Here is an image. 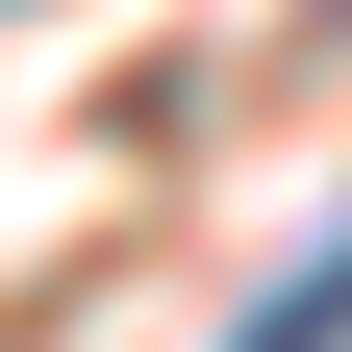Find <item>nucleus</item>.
<instances>
[{"label":"nucleus","mask_w":352,"mask_h":352,"mask_svg":"<svg viewBox=\"0 0 352 352\" xmlns=\"http://www.w3.org/2000/svg\"><path fill=\"white\" fill-rule=\"evenodd\" d=\"M227 352H352V227H327V252H302V277H277V302H252V327H227Z\"/></svg>","instance_id":"f257e3e1"}]
</instances>
